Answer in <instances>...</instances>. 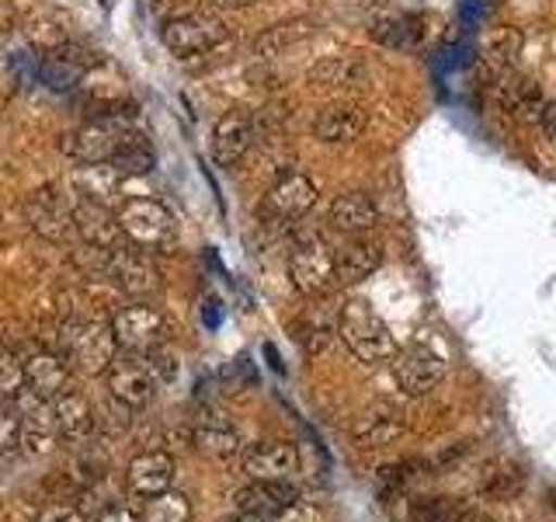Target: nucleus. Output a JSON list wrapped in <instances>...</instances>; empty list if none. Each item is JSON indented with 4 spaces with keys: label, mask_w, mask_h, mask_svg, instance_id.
I'll return each instance as SVG.
<instances>
[{
    "label": "nucleus",
    "mask_w": 556,
    "mask_h": 522,
    "mask_svg": "<svg viewBox=\"0 0 556 522\" xmlns=\"http://www.w3.org/2000/svg\"><path fill=\"white\" fill-rule=\"evenodd\" d=\"M338 335L348 345V352H352L358 362L379 365V362H390L396 356V345H393L387 321H382L365 300H348L341 307Z\"/></svg>",
    "instance_id": "obj_1"
},
{
    "label": "nucleus",
    "mask_w": 556,
    "mask_h": 522,
    "mask_svg": "<svg viewBox=\"0 0 556 522\" xmlns=\"http://www.w3.org/2000/svg\"><path fill=\"white\" fill-rule=\"evenodd\" d=\"M115 216L126 240L143 251H167L174 248V240H178V220H174L170 209L156 199L132 196L118 206Z\"/></svg>",
    "instance_id": "obj_2"
},
{
    "label": "nucleus",
    "mask_w": 556,
    "mask_h": 522,
    "mask_svg": "<svg viewBox=\"0 0 556 522\" xmlns=\"http://www.w3.org/2000/svg\"><path fill=\"white\" fill-rule=\"evenodd\" d=\"M129 133L132 129L126 126V119L118 112H109V115L84 122L74 133H66L60 147L70 161H77V164H112L115 150L122 147V139Z\"/></svg>",
    "instance_id": "obj_3"
},
{
    "label": "nucleus",
    "mask_w": 556,
    "mask_h": 522,
    "mask_svg": "<svg viewBox=\"0 0 556 522\" xmlns=\"http://www.w3.org/2000/svg\"><path fill=\"white\" fill-rule=\"evenodd\" d=\"M63 348L70 362H77L84 373H104L118 356V341L109 321L101 318H84V321H66L63 324Z\"/></svg>",
    "instance_id": "obj_4"
},
{
    "label": "nucleus",
    "mask_w": 556,
    "mask_h": 522,
    "mask_svg": "<svg viewBox=\"0 0 556 522\" xmlns=\"http://www.w3.org/2000/svg\"><path fill=\"white\" fill-rule=\"evenodd\" d=\"M226 25L213 11H188L164 25V46L174 57H202L226 42Z\"/></svg>",
    "instance_id": "obj_5"
},
{
    "label": "nucleus",
    "mask_w": 556,
    "mask_h": 522,
    "mask_svg": "<svg viewBox=\"0 0 556 522\" xmlns=\"http://www.w3.org/2000/svg\"><path fill=\"white\" fill-rule=\"evenodd\" d=\"M445 356L434 352L431 345H410L404 352H396L390 359V373L396 390H404L407 397H425L445 380Z\"/></svg>",
    "instance_id": "obj_6"
},
{
    "label": "nucleus",
    "mask_w": 556,
    "mask_h": 522,
    "mask_svg": "<svg viewBox=\"0 0 556 522\" xmlns=\"http://www.w3.org/2000/svg\"><path fill=\"white\" fill-rule=\"evenodd\" d=\"M289 283L303 296H324L334 289L338 272H334V251L324 240L309 237L289 254Z\"/></svg>",
    "instance_id": "obj_7"
},
{
    "label": "nucleus",
    "mask_w": 556,
    "mask_h": 522,
    "mask_svg": "<svg viewBox=\"0 0 556 522\" xmlns=\"http://www.w3.org/2000/svg\"><path fill=\"white\" fill-rule=\"evenodd\" d=\"M115 341L126 348V352H139L147 356L153 348H164L167 341V318L150 303H132L122 307L112 321Z\"/></svg>",
    "instance_id": "obj_8"
},
{
    "label": "nucleus",
    "mask_w": 556,
    "mask_h": 522,
    "mask_svg": "<svg viewBox=\"0 0 556 522\" xmlns=\"http://www.w3.org/2000/svg\"><path fill=\"white\" fill-rule=\"evenodd\" d=\"M104 380H109L112 397L122 400L126 408H147L156 394V383H161L153 373L150 359L139 352L115 356L109 370H104Z\"/></svg>",
    "instance_id": "obj_9"
},
{
    "label": "nucleus",
    "mask_w": 556,
    "mask_h": 522,
    "mask_svg": "<svg viewBox=\"0 0 556 522\" xmlns=\"http://www.w3.org/2000/svg\"><path fill=\"white\" fill-rule=\"evenodd\" d=\"M109 278L122 293L136 296V300H150V296H156L164 286L150 251L136 248V244H118L109 254Z\"/></svg>",
    "instance_id": "obj_10"
},
{
    "label": "nucleus",
    "mask_w": 556,
    "mask_h": 522,
    "mask_svg": "<svg viewBox=\"0 0 556 522\" xmlns=\"http://www.w3.org/2000/svg\"><path fill=\"white\" fill-rule=\"evenodd\" d=\"M25 220L39 237L63 244L70 231H74V206H70V199L60 188L46 185V188H35L25 199Z\"/></svg>",
    "instance_id": "obj_11"
},
{
    "label": "nucleus",
    "mask_w": 556,
    "mask_h": 522,
    "mask_svg": "<svg viewBox=\"0 0 556 522\" xmlns=\"http://www.w3.org/2000/svg\"><path fill=\"white\" fill-rule=\"evenodd\" d=\"M98 63H101L98 52H87L84 46H70L66 42L60 49L42 52L39 66H35V77H39L49 91H70V87H77V80Z\"/></svg>",
    "instance_id": "obj_12"
},
{
    "label": "nucleus",
    "mask_w": 556,
    "mask_h": 522,
    "mask_svg": "<svg viewBox=\"0 0 556 522\" xmlns=\"http://www.w3.org/2000/svg\"><path fill=\"white\" fill-rule=\"evenodd\" d=\"M317 206V185H313L306 174L292 171V174H282L268 191H265V216L278 220V223H292L306 216L309 209Z\"/></svg>",
    "instance_id": "obj_13"
},
{
    "label": "nucleus",
    "mask_w": 556,
    "mask_h": 522,
    "mask_svg": "<svg viewBox=\"0 0 556 522\" xmlns=\"http://www.w3.org/2000/svg\"><path fill=\"white\" fill-rule=\"evenodd\" d=\"M17 422H22V443L28 452H49L56 446V414H52V400L39 397L35 390L17 394Z\"/></svg>",
    "instance_id": "obj_14"
},
{
    "label": "nucleus",
    "mask_w": 556,
    "mask_h": 522,
    "mask_svg": "<svg viewBox=\"0 0 556 522\" xmlns=\"http://www.w3.org/2000/svg\"><path fill=\"white\" fill-rule=\"evenodd\" d=\"M254 139H257V126L248 112H240V109L226 112L213 129V161L219 167L240 164L243 157H248V150L254 147Z\"/></svg>",
    "instance_id": "obj_15"
},
{
    "label": "nucleus",
    "mask_w": 556,
    "mask_h": 522,
    "mask_svg": "<svg viewBox=\"0 0 556 522\" xmlns=\"http://www.w3.org/2000/svg\"><path fill=\"white\" fill-rule=\"evenodd\" d=\"M365 126H369V112H365L362 104L338 101L317 112V119H313V136H317L320 144L341 147V144H355L365 133Z\"/></svg>",
    "instance_id": "obj_16"
},
{
    "label": "nucleus",
    "mask_w": 556,
    "mask_h": 522,
    "mask_svg": "<svg viewBox=\"0 0 556 522\" xmlns=\"http://www.w3.org/2000/svg\"><path fill=\"white\" fill-rule=\"evenodd\" d=\"M74 231L80 234L84 244H91V248H101V251H115L122 237H126L118 226V216L104 202H94V199L74 202Z\"/></svg>",
    "instance_id": "obj_17"
},
{
    "label": "nucleus",
    "mask_w": 556,
    "mask_h": 522,
    "mask_svg": "<svg viewBox=\"0 0 556 522\" xmlns=\"http://www.w3.org/2000/svg\"><path fill=\"white\" fill-rule=\"evenodd\" d=\"M243 470L251 481H289L300 470V452L289 443H257L243 452Z\"/></svg>",
    "instance_id": "obj_18"
},
{
    "label": "nucleus",
    "mask_w": 556,
    "mask_h": 522,
    "mask_svg": "<svg viewBox=\"0 0 556 522\" xmlns=\"http://www.w3.org/2000/svg\"><path fill=\"white\" fill-rule=\"evenodd\" d=\"M330 226L341 234H352L362 237L379 226V206L369 191H344L334 202H330V213H327Z\"/></svg>",
    "instance_id": "obj_19"
},
{
    "label": "nucleus",
    "mask_w": 556,
    "mask_h": 522,
    "mask_svg": "<svg viewBox=\"0 0 556 522\" xmlns=\"http://www.w3.org/2000/svg\"><path fill=\"white\" fill-rule=\"evenodd\" d=\"M129 492L136 498H153L161 492H170L174 484V460L167 457V452L153 449V452H139V457L129 463Z\"/></svg>",
    "instance_id": "obj_20"
},
{
    "label": "nucleus",
    "mask_w": 556,
    "mask_h": 522,
    "mask_svg": "<svg viewBox=\"0 0 556 522\" xmlns=\"http://www.w3.org/2000/svg\"><path fill=\"white\" fill-rule=\"evenodd\" d=\"M300 498V492L289 484V481H251L243 484L240 492L233 495L237 509L248 512V515H257V519H271L278 509H286L289 501Z\"/></svg>",
    "instance_id": "obj_21"
},
{
    "label": "nucleus",
    "mask_w": 556,
    "mask_h": 522,
    "mask_svg": "<svg viewBox=\"0 0 556 522\" xmlns=\"http://www.w3.org/2000/svg\"><path fill=\"white\" fill-rule=\"evenodd\" d=\"M382 261V244L369 240V237H352L344 248L334 254V272L341 286H355L362 278H369Z\"/></svg>",
    "instance_id": "obj_22"
},
{
    "label": "nucleus",
    "mask_w": 556,
    "mask_h": 522,
    "mask_svg": "<svg viewBox=\"0 0 556 522\" xmlns=\"http://www.w3.org/2000/svg\"><path fill=\"white\" fill-rule=\"evenodd\" d=\"M25 365V387L39 397L52 400L66 390V365L63 356L49 352V348H35V352L22 362Z\"/></svg>",
    "instance_id": "obj_23"
},
{
    "label": "nucleus",
    "mask_w": 556,
    "mask_h": 522,
    "mask_svg": "<svg viewBox=\"0 0 556 522\" xmlns=\"http://www.w3.org/2000/svg\"><path fill=\"white\" fill-rule=\"evenodd\" d=\"M521 487H526V470H521L515 460H494L480 470L477 492L486 501H508L515 498Z\"/></svg>",
    "instance_id": "obj_24"
},
{
    "label": "nucleus",
    "mask_w": 556,
    "mask_h": 522,
    "mask_svg": "<svg viewBox=\"0 0 556 522\" xmlns=\"http://www.w3.org/2000/svg\"><path fill=\"white\" fill-rule=\"evenodd\" d=\"M52 414H56V428L66 439H84L94 428V408L84 394L63 390L60 397H52Z\"/></svg>",
    "instance_id": "obj_25"
},
{
    "label": "nucleus",
    "mask_w": 556,
    "mask_h": 522,
    "mask_svg": "<svg viewBox=\"0 0 556 522\" xmlns=\"http://www.w3.org/2000/svg\"><path fill=\"white\" fill-rule=\"evenodd\" d=\"M494 95H497V101H501V109L504 112H511V115H518V119H535L539 115V109H543V91L532 84V80H526V77H515V74H504L501 77V84L494 87Z\"/></svg>",
    "instance_id": "obj_26"
},
{
    "label": "nucleus",
    "mask_w": 556,
    "mask_h": 522,
    "mask_svg": "<svg viewBox=\"0 0 556 522\" xmlns=\"http://www.w3.org/2000/svg\"><path fill=\"white\" fill-rule=\"evenodd\" d=\"M365 77V66L358 57H324L320 63L309 66L306 80L320 91H341V87H352Z\"/></svg>",
    "instance_id": "obj_27"
},
{
    "label": "nucleus",
    "mask_w": 556,
    "mask_h": 522,
    "mask_svg": "<svg viewBox=\"0 0 556 522\" xmlns=\"http://www.w3.org/2000/svg\"><path fill=\"white\" fill-rule=\"evenodd\" d=\"M404 432H407L404 418H396L393 411H376L355 425V443H358V449H379V446L400 443Z\"/></svg>",
    "instance_id": "obj_28"
},
{
    "label": "nucleus",
    "mask_w": 556,
    "mask_h": 522,
    "mask_svg": "<svg viewBox=\"0 0 556 522\" xmlns=\"http://www.w3.org/2000/svg\"><path fill=\"white\" fill-rule=\"evenodd\" d=\"M153 164H156V153L150 147V139L139 136V133H129L126 139H122V147L112 157V167L118 174H150Z\"/></svg>",
    "instance_id": "obj_29"
},
{
    "label": "nucleus",
    "mask_w": 556,
    "mask_h": 522,
    "mask_svg": "<svg viewBox=\"0 0 556 522\" xmlns=\"http://www.w3.org/2000/svg\"><path fill=\"white\" fill-rule=\"evenodd\" d=\"M118 182H122V174L112 164H84L74 174V185L80 191V199H94V202H101L104 196H115Z\"/></svg>",
    "instance_id": "obj_30"
},
{
    "label": "nucleus",
    "mask_w": 556,
    "mask_h": 522,
    "mask_svg": "<svg viewBox=\"0 0 556 522\" xmlns=\"http://www.w3.org/2000/svg\"><path fill=\"white\" fill-rule=\"evenodd\" d=\"M334 335H338V321L327 318L324 310H313L300 324H295V338H300V345L306 348L309 356L327 352V345L334 341Z\"/></svg>",
    "instance_id": "obj_31"
},
{
    "label": "nucleus",
    "mask_w": 556,
    "mask_h": 522,
    "mask_svg": "<svg viewBox=\"0 0 556 522\" xmlns=\"http://www.w3.org/2000/svg\"><path fill=\"white\" fill-rule=\"evenodd\" d=\"M417 35H421V28H417L414 17L407 14H382L372 22V39L379 46H390V49H407L417 42Z\"/></svg>",
    "instance_id": "obj_32"
},
{
    "label": "nucleus",
    "mask_w": 556,
    "mask_h": 522,
    "mask_svg": "<svg viewBox=\"0 0 556 522\" xmlns=\"http://www.w3.org/2000/svg\"><path fill=\"white\" fill-rule=\"evenodd\" d=\"M195 446L216 460H230L240 452V435L223 422H202L195 428Z\"/></svg>",
    "instance_id": "obj_33"
},
{
    "label": "nucleus",
    "mask_w": 556,
    "mask_h": 522,
    "mask_svg": "<svg viewBox=\"0 0 556 522\" xmlns=\"http://www.w3.org/2000/svg\"><path fill=\"white\" fill-rule=\"evenodd\" d=\"M417 519L421 522H486V515L480 509L456 498H431L417 509Z\"/></svg>",
    "instance_id": "obj_34"
},
{
    "label": "nucleus",
    "mask_w": 556,
    "mask_h": 522,
    "mask_svg": "<svg viewBox=\"0 0 556 522\" xmlns=\"http://www.w3.org/2000/svg\"><path fill=\"white\" fill-rule=\"evenodd\" d=\"M306 35H309V22H306V17H295V22H282V25L268 28V32L257 39L254 49L261 52V57H278V52L289 49L292 42L306 39Z\"/></svg>",
    "instance_id": "obj_35"
},
{
    "label": "nucleus",
    "mask_w": 556,
    "mask_h": 522,
    "mask_svg": "<svg viewBox=\"0 0 556 522\" xmlns=\"http://www.w3.org/2000/svg\"><path fill=\"white\" fill-rule=\"evenodd\" d=\"M191 519V505L185 495L178 492H161L147 498V509H143V522H188Z\"/></svg>",
    "instance_id": "obj_36"
},
{
    "label": "nucleus",
    "mask_w": 556,
    "mask_h": 522,
    "mask_svg": "<svg viewBox=\"0 0 556 522\" xmlns=\"http://www.w3.org/2000/svg\"><path fill=\"white\" fill-rule=\"evenodd\" d=\"M25 390V365L11 348L0 345V397H17Z\"/></svg>",
    "instance_id": "obj_37"
},
{
    "label": "nucleus",
    "mask_w": 556,
    "mask_h": 522,
    "mask_svg": "<svg viewBox=\"0 0 556 522\" xmlns=\"http://www.w3.org/2000/svg\"><path fill=\"white\" fill-rule=\"evenodd\" d=\"M22 439V422H17V408L8 405V397H0V452H8Z\"/></svg>",
    "instance_id": "obj_38"
},
{
    "label": "nucleus",
    "mask_w": 556,
    "mask_h": 522,
    "mask_svg": "<svg viewBox=\"0 0 556 522\" xmlns=\"http://www.w3.org/2000/svg\"><path fill=\"white\" fill-rule=\"evenodd\" d=\"M268 522H324V515H320L317 505L295 498V501L286 505V509H278Z\"/></svg>",
    "instance_id": "obj_39"
},
{
    "label": "nucleus",
    "mask_w": 556,
    "mask_h": 522,
    "mask_svg": "<svg viewBox=\"0 0 556 522\" xmlns=\"http://www.w3.org/2000/svg\"><path fill=\"white\" fill-rule=\"evenodd\" d=\"M518 49H521V35L504 32V35H497V42L491 46V60H494L497 66H508Z\"/></svg>",
    "instance_id": "obj_40"
},
{
    "label": "nucleus",
    "mask_w": 556,
    "mask_h": 522,
    "mask_svg": "<svg viewBox=\"0 0 556 522\" xmlns=\"http://www.w3.org/2000/svg\"><path fill=\"white\" fill-rule=\"evenodd\" d=\"M35 522H87V519L74 509V505H49Z\"/></svg>",
    "instance_id": "obj_41"
},
{
    "label": "nucleus",
    "mask_w": 556,
    "mask_h": 522,
    "mask_svg": "<svg viewBox=\"0 0 556 522\" xmlns=\"http://www.w3.org/2000/svg\"><path fill=\"white\" fill-rule=\"evenodd\" d=\"M535 126L546 139H556V101H543V109L535 115Z\"/></svg>",
    "instance_id": "obj_42"
},
{
    "label": "nucleus",
    "mask_w": 556,
    "mask_h": 522,
    "mask_svg": "<svg viewBox=\"0 0 556 522\" xmlns=\"http://www.w3.org/2000/svg\"><path fill=\"white\" fill-rule=\"evenodd\" d=\"M98 522H143L136 512H129V509H109L104 515H98Z\"/></svg>",
    "instance_id": "obj_43"
},
{
    "label": "nucleus",
    "mask_w": 556,
    "mask_h": 522,
    "mask_svg": "<svg viewBox=\"0 0 556 522\" xmlns=\"http://www.w3.org/2000/svg\"><path fill=\"white\" fill-rule=\"evenodd\" d=\"M216 307H219L216 300H208V303H205V324H208V327H216V324H219V310H216Z\"/></svg>",
    "instance_id": "obj_44"
},
{
    "label": "nucleus",
    "mask_w": 556,
    "mask_h": 522,
    "mask_svg": "<svg viewBox=\"0 0 556 522\" xmlns=\"http://www.w3.org/2000/svg\"><path fill=\"white\" fill-rule=\"evenodd\" d=\"M219 4H230V8H251L257 0H219Z\"/></svg>",
    "instance_id": "obj_45"
},
{
    "label": "nucleus",
    "mask_w": 556,
    "mask_h": 522,
    "mask_svg": "<svg viewBox=\"0 0 556 522\" xmlns=\"http://www.w3.org/2000/svg\"><path fill=\"white\" fill-rule=\"evenodd\" d=\"M226 522H265V519H257V515H248V512H240V515L226 519Z\"/></svg>",
    "instance_id": "obj_46"
}]
</instances>
